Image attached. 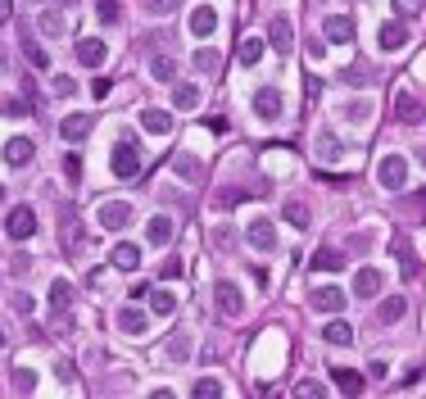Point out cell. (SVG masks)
I'll return each mask as SVG.
<instances>
[{
	"mask_svg": "<svg viewBox=\"0 0 426 399\" xmlns=\"http://www.w3.org/2000/svg\"><path fill=\"white\" fill-rule=\"evenodd\" d=\"M249 109H254V118H263V123H277V118L286 114L281 86H259V91L249 95Z\"/></svg>",
	"mask_w": 426,
	"mask_h": 399,
	"instance_id": "obj_1",
	"label": "cell"
},
{
	"mask_svg": "<svg viewBox=\"0 0 426 399\" xmlns=\"http://www.w3.org/2000/svg\"><path fill=\"white\" fill-rule=\"evenodd\" d=\"M109 168H114V177H123V182L141 172V150H136L132 136H123V141L114 145V155H109Z\"/></svg>",
	"mask_w": 426,
	"mask_h": 399,
	"instance_id": "obj_2",
	"label": "cell"
},
{
	"mask_svg": "<svg viewBox=\"0 0 426 399\" xmlns=\"http://www.w3.org/2000/svg\"><path fill=\"white\" fill-rule=\"evenodd\" d=\"M377 186H385V191H404L408 186V159L404 155H385L377 164Z\"/></svg>",
	"mask_w": 426,
	"mask_h": 399,
	"instance_id": "obj_3",
	"label": "cell"
},
{
	"mask_svg": "<svg viewBox=\"0 0 426 399\" xmlns=\"http://www.w3.org/2000/svg\"><path fill=\"white\" fill-rule=\"evenodd\" d=\"M132 218H136V209L128 204V200H105V204L95 209V222H100L105 232H123Z\"/></svg>",
	"mask_w": 426,
	"mask_h": 399,
	"instance_id": "obj_4",
	"label": "cell"
},
{
	"mask_svg": "<svg viewBox=\"0 0 426 399\" xmlns=\"http://www.w3.org/2000/svg\"><path fill=\"white\" fill-rule=\"evenodd\" d=\"M73 59H78L82 68H100L109 59V41H100V36H78V41H73Z\"/></svg>",
	"mask_w": 426,
	"mask_h": 399,
	"instance_id": "obj_5",
	"label": "cell"
},
{
	"mask_svg": "<svg viewBox=\"0 0 426 399\" xmlns=\"http://www.w3.org/2000/svg\"><path fill=\"white\" fill-rule=\"evenodd\" d=\"M245 245L259 249V254H272V249H277V227H272V218L245 222Z\"/></svg>",
	"mask_w": 426,
	"mask_h": 399,
	"instance_id": "obj_6",
	"label": "cell"
},
{
	"mask_svg": "<svg viewBox=\"0 0 426 399\" xmlns=\"http://www.w3.org/2000/svg\"><path fill=\"white\" fill-rule=\"evenodd\" d=\"M213 304H218L222 318H241V314H245V295H241V286H236V281H218V286H213Z\"/></svg>",
	"mask_w": 426,
	"mask_h": 399,
	"instance_id": "obj_7",
	"label": "cell"
},
{
	"mask_svg": "<svg viewBox=\"0 0 426 399\" xmlns=\"http://www.w3.org/2000/svg\"><path fill=\"white\" fill-rule=\"evenodd\" d=\"M5 232H9V241H28V236H36V209H32V204H19V209H9V218H5Z\"/></svg>",
	"mask_w": 426,
	"mask_h": 399,
	"instance_id": "obj_8",
	"label": "cell"
},
{
	"mask_svg": "<svg viewBox=\"0 0 426 399\" xmlns=\"http://www.w3.org/2000/svg\"><path fill=\"white\" fill-rule=\"evenodd\" d=\"M345 299H349V295L341 291V286H318V291H308V304L318 309V314H341Z\"/></svg>",
	"mask_w": 426,
	"mask_h": 399,
	"instance_id": "obj_9",
	"label": "cell"
},
{
	"mask_svg": "<svg viewBox=\"0 0 426 399\" xmlns=\"http://www.w3.org/2000/svg\"><path fill=\"white\" fill-rule=\"evenodd\" d=\"M377 46L385 50V55H395V50H404V46H408V28H404V19H390V23H381V28H377Z\"/></svg>",
	"mask_w": 426,
	"mask_h": 399,
	"instance_id": "obj_10",
	"label": "cell"
},
{
	"mask_svg": "<svg viewBox=\"0 0 426 399\" xmlns=\"http://www.w3.org/2000/svg\"><path fill=\"white\" fill-rule=\"evenodd\" d=\"M114 322H118V331H123V336H145V331H150V318H145V309H136V304L118 309V314H114Z\"/></svg>",
	"mask_w": 426,
	"mask_h": 399,
	"instance_id": "obj_11",
	"label": "cell"
},
{
	"mask_svg": "<svg viewBox=\"0 0 426 399\" xmlns=\"http://www.w3.org/2000/svg\"><path fill=\"white\" fill-rule=\"evenodd\" d=\"M322 36H327V41H336V46H349V41H354V19H349V14H327V23H322Z\"/></svg>",
	"mask_w": 426,
	"mask_h": 399,
	"instance_id": "obj_12",
	"label": "cell"
},
{
	"mask_svg": "<svg viewBox=\"0 0 426 399\" xmlns=\"http://www.w3.org/2000/svg\"><path fill=\"white\" fill-rule=\"evenodd\" d=\"M268 46L272 50H281V55H291V46H295V28H291V19L286 14H277L268 23Z\"/></svg>",
	"mask_w": 426,
	"mask_h": 399,
	"instance_id": "obj_13",
	"label": "cell"
},
{
	"mask_svg": "<svg viewBox=\"0 0 426 399\" xmlns=\"http://www.w3.org/2000/svg\"><path fill=\"white\" fill-rule=\"evenodd\" d=\"M0 155H5V164H9V168H23V164H32L36 145L28 141V136H9V141H5V150H0Z\"/></svg>",
	"mask_w": 426,
	"mask_h": 399,
	"instance_id": "obj_14",
	"label": "cell"
},
{
	"mask_svg": "<svg viewBox=\"0 0 426 399\" xmlns=\"http://www.w3.org/2000/svg\"><path fill=\"white\" fill-rule=\"evenodd\" d=\"M213 32H218V9H213V5H195L191 9V36L204 41V36H213Z\"/></svg>",
	"mask_w": 426,
	"mask_h": 399,
	"instance_id": "obj_15",
	"label": "cell"
},
{
	"mask_svg": "<svg viewBox=\"0 0 426 399\" xmlns=\"http://www.w3.org/2000/svg\"><path fill=\"white\" fill-rule=\"evenodd\" d=\"M381 286H385L381 268H358V272H354V295H358V299H372V295H381Z\"/></svg>",
	"mask_w": 426,
	"mask_h": 399,
	"instance_id": "obj_16",
	"label": "cell"
},
{
	"mask_svg": "<svg viewBox=\"0 0 426 399\" xmlns=\"http://www.w3.org/2000/svg\"><path fill=\"white\" fill-rule=\"evenodd\" d=\"M109 264H114L118 272H136V264H141V245H132V241H118L114 249H109Z\"/></svg>",
	"mask_w": 426,
	"mask_h": 399,
	"instance_id": "obj_17",
	"label": "cell"
},
{
	"mask_svg": "<svg viewBox=\"0 0 426 399\" xmlns=\"http://www.w3.org/2000/svg\"><path fill=\"white\" fill-rule=\"evenodd\" d=\"M313 155H318V159H322V164H336V159H341V155H345V145H341V136H336V132H318V136H313Z\"/></svg>",
	"mask_w": 426,
	"mask_h": 399,
	"instance_id": "obj_18",
	"label": "cell"
},
{
	"mask_svg": "<svg viewBox=\"0 0 426 399\" xmlns=\"http://www.w3.org/2000/svg\"><path fill=\"white\" fill-rule=\"evenodd\" d=\"M91 128H95V114H68L59 123V136L64 141H82V136H91Z\"/></svg>",
	"mask_w": 426,
	"mask_h": 399,
	"instance_id": "obj_19",
	"label": "cell"
},
{
	"mask_svg": "<svg viewBox=\"0 0 426 399\" xmlns=\"http://www.w3.org/2000/svg\"><path fill=\"white\" fill-rule=\"evenodd\" d=\"M263 55H268V36H241V46H236V59H241L245 68H254Z\"/></svg>",
	"mask_w": 426,
	"mask_h": 399,
	"instance_id": "obj_20",
	"label": "cell"
},
{
	"mask_svg": "<svg viewBox=\"0 0 426 399\" xmlns=\"http://www.w3.org/2000/svg\"><path fill=\"white\" fill-rule=\"evenodd\" d=\"M36 28H41L46 36H68L73 32V19L64 14V9H46V14L36 19Z\"/></svg>",
	"mask_w": 426,
	"mask_h": 399,
	"instance_id": "obj_21",
	"label": "cell"
},
{
	"mask_svg": "<svg viewBox=\"0 0 426 399\" xmlns=\"http://www.w3.org/2000/svg\"><path fill=\"white\" fill-rule=\"evenodd\" d=\"M331 381H336L341 395H363V385H368V377L354 372V368H331Z\"/></svg>",
	"mask_w": 426,
	"mask_h": 399,
	"instance_id": "obj_22",
	"label": "cell"
},
{
	"mask_svg": "<svg viewBox=\"0 0 426 399\" xmlns=\"http://www.w3.org/2000/svg\"><path fill=\"white\" fill-rule=\"evenodd\" d=\"M395 114L404 118V123H422L426 109H422V100L412 95V91H395Z\"/></svg>",
	"mask_w": 426,
	"mask_h": 399,
	"instance_id": "obj_23",
	"label": "cell"
},
{
	"mask_svg": "<svg viewBox=\"0 0 426 399\" xmlns=\"http://www.w3.org/2000/svg\"><path fill=\"white\" fill-rule=\"evenodd\" d=\"M322 341H327V345H354V327H349V322L345 318H336L331 314V322H327V327H322Z\"/></svg>",
	"mask_w": 426,
	"mask_h": 399,
	"instance_id": "obj_24",
	"label": "cell"
},
{
	"mask_svg": "<svg viewBox=\"0 0 426 399\" xmlns=\"http://www.w3.org/2000/svg\"><path fill=\"white\" fill-rule=\"evenodd\" d=\"M145 68H150V78H155V82H172V78H177V59L164 55V50H155Z\"/></svg>",
	"mask_w": 426,
	"mask_h": 399,
	"instance_id": "obj_25",
	"label": "cell"
},
{
	"mask_svg": "<svg viewBox=\"0 0 426 399\" xmlns=\"http://www.w3.org/2000/svg\"><path fill=\"white\" fill-rule=\"evenodd\" d=\"M172 105H177L182 114H195V109H199V86L195 82H177V86H172Z\"/></svg>",
	"mask_w": 426,
	"mask_h": 399,
	"instance_id": "obj_26",
	"label": "cell"
},
{
	"mask_svg": "<svg viewBox=\"0 0 426 399\" xmlns=\"http://www.w3.org/2000/svg\"><path fill=\"white\" fill-rule=\"evenodd\" d=\"M145 241L155 245V249L168 245V241H172V218H168V214H155V218H150V227H145Z\"/></svg>",
	"mask_w": 426,
	"mask_h": 399,
	"instance_id": "obj_27",
	"label": "cell"
},
{
	"mask_svg": "<svg viewBox=\"0 0 426 399\" xmlns=\"http://www.w3.org/2000/svg\"><path fill=\"white\" fill-rule=\"evenodd\" d=\"M281 218L291 222L295 232H304L308 222H313V214H308V204H304V200H286V204H281Z\"/></svg>",
	"mask_w": 426,
	"mask_h": 399,
	"instance_id": "obj_28",
	"label": "cell"
},
{
	"mask_svg": "<svg viewBox=\"0 0 426 399\" xmlns=\"http://www.w3.org/2000/svg\"><path fill=\"white\" fill-rule=\"evenodd\" d=\"M404 314H408V299H404V295H385L381 309H377V322H385V327H390V322H399Z\"/></svg>",
	"mask_w": 426,
	"mask_h": 399,
	"instance_id": "obj_29",
	"label": "cell"
},
{
	"mask_svg": "<svg viewBox=\"0 0 426 399\" xmlns=\"http://www.w3.org/2000/svg\"><path fill=\"white\" fill-rule=\"evenodd\" d=\"M341 268H345V254H341V249L322 245L318 254H313V272H341Z\"/></svg>",
	"mask_w": 426,
	"mask_h": 399,
	"instance_id": "obj_30",
	"label": "cell"
},
{
	"mask_svg": "<svg viewBox=\"0 0 426 399\" xmlns=\"http://www.w3.org/2000/svg\"><path fill=\"white\" fill-rule=\"evenodd\" d=\"M341 118L354 123V128H363V123L372 118V100H349V105H341Z\"/></svg>",
	"mask_w": 426,
	"mask_h": 399,
	"instance_id": "obj_31",
	"label": "cell"
},
{
	"mask_svg": "<svg viewBox=\"0 0 426 399\" xmlns=\"http://www.w3.org/2000/svg\"><path fill=\"white\" fill-rule=\"evenodd\" d=\"M141 128L155 132V136H168V132H172V118L164 114V109H145V114H141Z\"/></svg>",
	"mask_w": 426,
	"mask_h": 399,
	"instance_id": "obj_32",
	"label": "cell"
},
{
	"mask_svg": "<svg viewBox=\"0 0 426 399\" xmlns=\"http://www.w3.org/2000/svg\"><path fill=\"white\" fill-rule=\"evenodd\" d=\"M150 309H155L159 318H172L177 314V291H150Z\"/></svg>",
	"mask_w": 426,
	"mask_h": 399,
	"instance_id": "obj_33",
	"label": "cell"
},
{
	"mask_svg": "<svg viewBox=\"0 0 426 399\" xmlns=\"http://www.w3.org/2000/svg\"><path fill=\"white\" fill-rule=\"evenodd\" d=\"M9 381H14V390H19V395H32V390H36V372H32L28 363H14Z\"/></svg>",
	"mask_w": 426,
	"mask_h": 399,
	"instance_id": "obj_34",
	"label": "cell"
},
{
	"mask_svg": "<svg viewBox=\"0 0 426 399\" xmlns=\"http://www.w3.org/2000/svg\"><path fill=\"white\" fill-rule=\"evenodd\" d=\"M191 395H195V399H222V395H227V385H222L218 377H199V381L191 385Z\"/></svg>",
	"mask_w": 426,
	"mask_h": 399,
	"instance_id": "obj_35",
	"label": "cell"
},
{
	"mask_svg": "<svg viewBox=\"0 0 426 399\" xmlns=\"http://www.w3.org/2000/svg\"><path fill=\"white\" fill-rule=\"evenodd\" d=\"M68 299H73V286L59 277V281H50V309H55V314H64L68 309Z\"/></svg>",
	"mask_w": 426,
	"mask_h": 399,
	"instance_id": "obj_36",
	"label": "cell"
},
{
	"mask_svg": "<svg viewBox=\"0 0 426 399\" xmlns=\"http://www.w3.org/2000/svg\"><path fill=\"white\" fill-rule=\"evenodd\" d=\"M191 336H186V331H177V336H172V341H168V358H172V363H186V358H191Z\"/></svg>",
	"mask_w": 426,
	"mask_h": 399,
	"instance_id": "obj_37",
	"label": "cell"
},
{
	"mask_svg": "<svg viewBox=\"0 0 426 399\" xmlns=\"http://www.w3.org/2000/svg\"><path fill=\"white\" fill-rule=\"evenodd\" d=\"M23 55H28L36 68H50V55H46V50L32 41V28H23Z\"/></svg>",
	"mask_w": 426,
	"mask_h": 399,
	"instance_id": "obj_38",
	"label": "cell"
},
{
	"mask_svg": "<svg viewBox=\"0 0 426 399\" xmlns=\"http://www.w3.org/2000/svg\"><path fill=\"white\" fill-rule=\"evenodd\" d=\"M195 68H199V73H218V68H222V55H218L213 46H199V50H195Z\"/></svg>",
	"mask_w": 426,
	"mask_h": 399,
	"instance_id": "obj_39",
	"label": "cell"
},
{
	"mask_svg": "<svg viewBox=\"0 0 426 399\" xmlns=\"http://www.w3.org/2000/svg\"><path fill=\"white\" fill-rule=\"evenodd\" d=\"M172 168H177V177H186V182H199V172H204V168H199V159H191V155H177V159H172Z\"/></svg>",
	"mask_w": 426,
	"mask_h": 399,
	"instance_id": "obj_40",
	"label": "cell"
},
{
	"mask_svg": "<svg viewBox=\"0 0 426 399\" xmlns=\"http://www.w3.org/2000/svg\"><path fill=\"white\" fill-rule=\"evenodd\" d=\"M390 5H395V19H417L422 14V9H426V0H390Z\"/></svg>",
	"mask_w": 426,
	"mask_h": 399,
	"instance_id": "obj_41",
	"label": "cell"
},
{
	"mask_svg": "<svg viewBox=\"0 0 426 399\" xmlns=\"http://www.w3.org/2000/svg\"><path fill=\"white\" fill-rule=\"evenodd\" d=\"M95 14H100V23H118L123 19V5H118V0H100Z\"/></svg>",
	"mask_w": 426,
	"mask_h": 399,
	"instance_id": "obj_42",
	"label": "cell"
},
{
	"mask_svg": "<svg viewBox=\"0 0 426 399\" xmlns=\"http://www.w3.org/2000/svg\"><path fill=\"white\" fill-rule=\"evenodd\" d=\"M182 0H145V14H155V19H168L172 9H177Z\"/></svg>",
	"mask_w": 426,
	"mask_h": 399,
	"instance_id": "obj_43",
	"label": "cell"
},
{
	"mask_svg": "<svg viewBox=\"0 0 426 399\" xmlns=\"http://www.w3.org/2000/svg\"><path fill=\"white\" fill-rule=\"evenodd\" d=\"M295 395H299V399H318V395H327V385H322V381H299Z\"/></svg>",
	"mask_w": 426,
	"mask_h": 399,
	"instance_id": "obj_44",
	"label": "cell"
},
{
	"mask_svg": "<svg viewBox=\"0 0 426 399\" xmlns=\"http://www.w3.org/2000/svg\"><path fill=\"white\" fill-rule=\"evenodd\" d=\"M0 114H5V118H28L32 109L23 105V100H5V105H0Z\"/></svg>",
	"mask_w": 426,
	"mask_h": 399,
	"instance_id": "obj_45",
	"label": "cell"
},
{
	"mask_svg": "<svg viewBox=\"0 0 426 399\" xmlns=\"http://www.w3.org/2000/svg\"><path fill=\"white\" fill-rule=\"evenodd\" d=\"M50 91H55L59 100H64V95H73V91H78V82H73V78H59V73H55V82H50Z\"/></svg>",
	"mask_w": 426,
	"mask_h": 399,
	"instance_id": "obj_46",
	"label": "cell"
},
{
	"mask_svg": "<svg viewBox=\"0 0 426 399\" xmlns=\"http://www.w3.org/2000/svg\"><path fill=\"white\" fill-rule=\"evenodd\" d=\"M232 241H236L232 227H222V222H218V227H213V245H218V249H232Z\"/></svg>",
	"mask_w": 426,
	"mask_h": 399,
	"instance_id": "obj_47",
	"label": "cell"
},
{
	"mask_svg": "<svg viewBox=\"0 0 426 399\" xmlns=\"http://www.w3.org/2000/svg\"><path fill=\"white\" fill-rule=\"evenodd\" d=\"M345 82H349V86H368L372 73H368V68H345Z\"/></svg>",
	"mask_w": 426,
	"mask_h": 399,
	"instance_id": "obj_48",
	"label": "cell"
},
{
	"mask_svg": "<svg viewBox=\"0 0 426 399\" xmlns=\"http://www.w3.org/2000/svg\"><path fill=\"white\" fill-rule=\"evenodd\" d=\"M9 268H14V272H19V277H23V272H28V268H32V254H23V249H19V254H14V259H9Z\"/></svg>",
	"mask_w": 426,
	"mask_h": 399,
	"instance_id": "obj_49",
	"label": "cell"
},
{
	"mask_svg": "<svg viewBox=\"0 0 426 399\" xmlns=\"http://www.w3.org/2000/svg\"><path fill=\"white\" fill-rule=\"evenodd\" d=\"M145 46H150V55H155V50H164V46H168V32H150Z\"/></svg>",
	"mask_w": 426,
	"mask_h": 399,
	"instance_id": "obj_50",
	"label": "cell"
},
{
	"mask_svg": "<svg viewBox=\"0 0 426 399\" xmlns=\"http://www.w3.org/2000/svg\"><path fill=\"white\" fill-rule=\"evenodd\" d=\"M64 172H68L73 182H78V177H82V159H78V155H68V159H64Z\"/></svg>",
	"mask_w": 426,
	"mask_h": 399,
	"instance_id": "obj_51",
	"label": "cell"
},
{
	"mask_svg": "<svg viewBox=\"0 0 426 399\" xmlns=\"http://www.w3.org/2000/svg\"><path fill=\"white\" fill-rule=\"evenodd\" d=\"M182 277V259H168L164 264V281H177Z\"/></svg>",
	"mask_w": 426,
	"mask_h": 399,
	"instance_id": "obj_52",
	"label": "cell"
},
{
	"mask_svg": "<svg viewBox=\"0 0 426 399\" xmlns=\"http://www.w3.org/2000/svg\"><path fill=\"white\" fill-rule=\"evenodd\" d=\"M132 299H136V304H145V299H150V281H141V286H132Z\"/></svg>",
	"mask_w": 426,
	"mask_h": 399,
	"instance_id": "obj_53",
	"label": "cell"
},
{
	"mask_svg": "<svg viewBox=\"0 0 426 399\" xmlns=\"http://www.w3.org/2000/svg\"><path fill=\"white\" fill-rule=\"evenodd\" d=\"M385 368H390V363H381V358H377V363H368V377H372V381H381V377H385Z\"/></svg>",
	"mask_w": 426,
	"mask_h": 399,
	"instance_id": "obj_54",
	"label": "cell"
},
{
	"mask_svg": "<svg viewBox=\"0 0 426 399\" xmlns=\"http://www.w3.org/2000/svg\"><path fill=\"white\" fill-rule=\"evenodd\" d=\"M91 95H95V100H105V95H109V78H95V86H91Z\"/></svg>",
	"mask_w": 426,
	"mask_h": 399,
	"instance_id": "obj_55",
	"label": "cell"
},
{
	"mask_svg": "<svg viewBox=\"0 0 426 399\" xmlns=\"http://www.w3.org/2000/svg\"><path fill=\"white\" fill-rule=\"evenodd\" d=\"M14 19V5H9V0H0V23H9Z\"/></svg>",
	"mask_w": 426,
	"mask_h": 399,
	"instance_id": "obj_56",
	"label": "cell"
},
{
	"mask_svg": "<svg viewBox=\"0 0 426 399\" xmlns=\"http://www.w3.org/2000/svg\"><path fill=\"white\" fill-rule=\"evenodd\" d=\"M73 5H78V0H64V9H73Z\"/></svg>",
	"mask_w": 426,
	"mask_h": 399,
	"instance_id": "obj_57",
	"label": "cell"
},
{
	"mask_svg": "<svg viewBox=\"0 0 426 399\" xmlns=\"http://www.w3.org/2000/svg\"><path fill=\"white\" fill-rule=\"evenodd\" d=\"M0 200H5V186H0Z\"/></svg>",
	"mask_w": 426,
	"mask_h": 399,
	"instance_id": "obj_58",
	"label": "cell"
},
{
	"mask_svg": "<svg viewBox=\"0 0 426 399\" xmlns=\"http://www.w3.org/2000/svg\"><path fill=\"white\" fill-rule=\"evenodd\" d=\"M0 345H5V331H0Z\"/></svg>",
	"mask_w": 426,
	"mask_h": 399,
	"instance_id": "obj_59",
	"label": "cell"
}]
</instances>
